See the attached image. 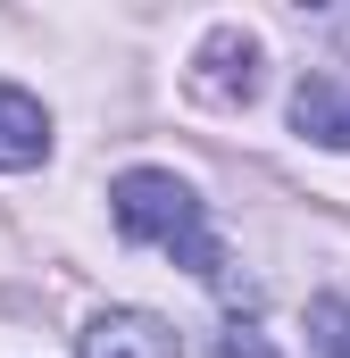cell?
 <instances>
[{
	"label": "cell",
	"mask_w": 350,
	"mask_h": 358,
	"mask_svg": "<svg viewBox=\"0 0 350 358\" xmlns=\"http://www.w3.org/2000/svg\"><path fill=\"white\" fill-rule=\"evenodd\" d=\"M76 358H183L167 317L150 308H100L84 334H76Z\"/></svg>",
	"instance_id": "obj_3"
},
{
	"label": "cell",
	"mask_w": 350,
	"mask_h": 358,
	"mask_svg": "<svg viewBox=\"0 0 350 358\" xmlns=\"http://www.w3.org/2000/svg\"><path fill=\"white\" fill-rule=\"evenodd\" d=\"M309 342H317V358H350V283L309 300Z\"/></svg>",
	"instance_id": "obj_6"
},
{
	"label": "cell",
	"mask_w": 350,
	"mask_h": 358,
	"mask_svg": "<svg viewBox=\"0 0 350 358\" xmlns=\"http://www.w3.org/2000/svg\"><path fill=\"white\" fill-rule=\"evenodd\" d=\"M292 134L317 150H350V84L342 76H300L292 84Z\"/></svg>",
	"instance_id": "obj_4"
},
{
	"label": "cell",
	"mask_w": 350,
	"mask_h": 358,
	"mask_svg": "<svg viewBox=\"0 0 350 358\" xmlns=\"http://www.w3.org/2000/svg\"><path fill=\"white\" fill-rule=\"evenodd\" d=\"M108 217H117L125 242L167 250L175 267L200 275L209 292H234V259H225V242H217V225H209V200L183 176H167V167H125V176L108 183Z\"/></svg>",
	"instance_id": "obj_1"
},
{
	"label": "cell",
	"mask_w": 350,
	"mask_h": 358,
	"mask_svg": "<svg viewBox=\"0 0 350 358\" xmlns=\"http://www.w3.org/2000/svg\"><path fill=\"white\" fill-rule=\"evenodd\" d=\"M217 358H275V350H267V334H259V325H242V317H234V325L217 334Z\"/></svg>",
	"instance_id": "obj_7"
},
{
	"label": "cell",
	"mask_w": 350,
	"mask_h": 358,
	"mask_svg": "<svg viewBox=\"0 0 350 358\" xmlns=\"http://www.w3.org/2000/svg\"><path fill=\"white\" fill-rule=\"evenodd\" d=\"M267 84V42L251 25H209L200 50H192V92L209 108H251Z\"/></svg>",
	"instance_id": "obj_2"
},
{
	"label": "cell",
	"mask_w": 350,
	"mask_h": 358,
	"mask_svg": "<svg viewBox=\"0 0 350 358\" xmlns=\"http://www.w3.org/2000/svg\"><path fill=\"white\" fill-rule=\"evenodd\" d=\"M42 159H50V108L34 92L0 84V176H25Z\"/></svg>",
	"instance_id": "obj_5"
}]
</instances>
